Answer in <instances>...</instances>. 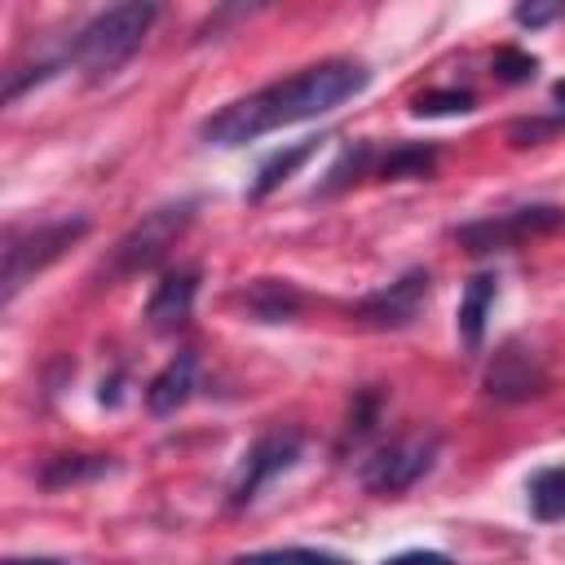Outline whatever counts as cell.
Here are the masks:
<instances>
[{
	"instance_id": "6da1fadb",
	"label": "cell",
	"mask_w": 565,
	"mask_h": 565,
	"mask_svg": "<svg viewBox=\"0 0 565 565\" xmlns=\"http://www.w3.org/2000/svg\"><path fill=\"white\" fill-rule=\"evenodd\" d=\"M371 71L353 57H331V62H318V66H305L300 75H287V79H274L230 106H221L216 115L203 119V141L212 146H243V141H256L274 128H287V124H300V119H318L335 106H344L349 97H358L366 88Z\"/></svg>"
},
{
	"instance_id": "7a4b0ae2",
	"label": "cell",
	"mask_w": 565,
	"mask_h": 565,
	"mask_svg": "<svg viewBox=\"0 0 565 565\" xmlns=\"http://www.w3.org/2000/svg\"><path fill=\"white\" fill-rule=\"evenodd\" d=\"M159 18V9L154 4H110V9H102V13H93L84 26H79V35H75V44H71V62L88 75V79H106V75H115L137 49H141V40H146V31H150V22Z\"/></svg>"
},
{
	"instance_id": "3957f363",
	"label": "cell",
	"mask_w": 565,
	"mask_h": 565,
	"mask_svg": "<svg viewBox=\"0 0 565 565\" xmlns=\"http://www.w3.org/2000/svg\"><path fill=\"white\" fill-rule=\"evenodd\" d=\"M88 234V221L84 216H71V221H40V225H26V230H9L4 234V274H0V296L4 305L22 291L26 278H35L40 269H49L75 238Z\"/></svg>"
},
{
	"instance_id": "277c9868",
	"label": "cell",
	"mask_w": 565,
	"mask_h": 565,
	"mask_svg": "<svg viewBox=\"0 0 565 565\" xmlns=\"http://www.w3.org/2000/svg\"><path fill=\"white\" fill-rule=\"evenodd\" d=\"M190 216H194V203H190V199H185V203H163V207L146 212V216L115 243L106 274H110V278H128V274L150 269V265L181 238V230L190 225Z\"/></svg>"
},
{
	"instance_id": "5b68a950",
	"label": "cell",
	"mask_w": 565,
	"mask_h": 565,
	"mask_svg": "<svg viewBox=\"0 0 565 565\" xmlns=\"http://www.w3.org/2000/svg\"><path fill=\"white\" fill-rule=\"evenodd\" d=\"M433 455H437V437H397L362 463V486L371 494H402L433 468Z\"/></svg>"
},
{
	"instance_id": "8992f818",
	"label": "cell",
	"mask_w": 565,
	"mask_h": 565,
	"mask_svg": "<svg viewBox=\"0 0 565 565\" xmlns=\"http://www.w3.org/2000/svg\"><path fill=\"white\" fill-rule=\"evenodd\" d=\"M556 225H565V212L561 207H516V212H503V216H486V221H472V225H463L459 230V243L468 247V252H503V247H516L521 238H530V234H547V230H556Z\"/></svg>"
},
{
	"instance_id": "52a82bcc",
	"label": "cell",
	"mask_w": 565,
	"mask_h": 565,
	"mask_svg": "<svg viewBox=\"0 0 565 565\" xmlns=\"http://www.w3.org/2000/svg\"><path fill=\"white\" fill-rule=\"evenodd\" d=\"M424 300H428V274L424 269H406L397 282H388V287L371 291L366 300H358L353 313L362 322H371V327H406V322L419 318Z\"/></svg>"
},
{
	"instance_id": "ba28073f",
	"label": "cell",
	"mask_w": 565,
	"mask_h": 565,
	"mask_svg": "<svg viewBox=\"0 0 565 565\" xmlns=\"http://www.w3.org/2000/svg\"><path fill=\"white\" fill-rule=\"evenodd\" d=\"M296 455H300V437L296 433H269V437H260L247 450V463H243V472L234 481V508L252 503L260 486H269L278 472H287L296 463Z\"/></svg>"
},
{
	"instance_id": "9c48e42d",
	"label": "cell",
	"mask_w": 565,
	"mask_h": 565,
	"mask_svg": "<svg viewBox=\"0 0 565 565\" xmlns=\"http://www.w3.org/2000/svg\"><path fill=\"white\" fill-rule=\"evenodd\" d=\"M543 384H547V375H543L539 358L525 353L521 344H503L486 371V393L499 402H525V397L543 393Z\"/></svg>"
},
{
	"instance_id": "30bf717a",
	"label": "cell",
	"mask_w": 565,
	"mask_h": 565,
	"mask_svg": "<svg viewBox=\"0 0 565 565\" xmlns=\"http://www.w3.org/2000/svg\"><path fill=\"white\" fill-rule=\"evenodd\" d=\"M194 291H199V269L163 274V282L146 300V322L154 331H177L190 318V309H194Z\"/></svg>"
},
{
	"instance_id": "8fae6325",
	"label": "cell",
	"mask_w": 565,
	"mask_h": 565,
	"mask_svg": "<svg viewBox=\"0 0 565 565\" xmlns=\"http://www.w3.org/2000/svg\"><path fill=\"white\" fill-rule=\"evenodd\" d=\"M494 296H499V278L494 274H477L468 287H463V300H459V340L468 349L481 344L486 335V318L494 309Z\"/></svg>"
},
{
	"instance_id": "7c38bea8",
	"label": "cell",
	"mask_w": 565,
	"mask_h": 565,
	"mask_svg": "<svg viewBox=\"0 0 565 565\" xmlns=\"http://www.w3.org/2000/svg\"><path fill=\"white\" fill-rule=\"evenodd\" d=\"M190 388H194V358H190V353H177V358L150 380L146 406H150L154 415H172V411L190 397Z\"/></svg>"
},
{
	"instance_id": "4fadbf2b",
	"label": "cell",
	"mask_w": 565,
	"mask_h": 565,
	"mask_svg": "<svg viewBox=\"0 0 565 565\" xmlns=\"http://www.w3.org/2000/svg\"><path fill=\"white\" fill-rule=\"evenodd\" d=\"M243 305L252 318L260 322H287L296 309H300V291L291 282H278V278H260L243 291Z\"/></svg>"
},
{
	"instance_id": "5bb4252c",
	"label": "cell",
	"mask_w": 565,
	"mask_h": 565,
	"mask_svg": "<svg viewBox=\"0 0 565 565\" xmlns=\"http://www.w3.org/2000/svg\"><path fill=\"white\" fill-rule=\"evenodd\" d=\"M530 494V512L539 521H565V463H552V468H539L525 486Z\"/></svg>"
},
{
	"instance_id": "9a60e30c",
	"label": "cell",
	"mask_w": 565,
	"mask_h": 565,
	"mask_svg": "<svg viewBox=\"0 0 565 565\" xmlns=\"http://www.w3.org/2000/svg\"><path fill=\"white\" fill-rule=\"evenodd\" d=\"M318 150V141H300V146H291V150H278L274 159H265L260 163V172H256V185H252V199H265L274 185H282L309 154Z\"/></svg>"
},
{
	"instance_id": "2e32d148",
	"label": "cell",
	"mask_w": 565,
	"mask_h": 565,
	"mask_svg": "<svg viewBox=\"0 0 565 565\" xmlns=\"http://www.w3.org/2000/svg\"><path fill=\"white\" fill-rule=\"evenodd\" d=\"M234 565H353L340 552H322V547H269V552H247L234 556Z\"/></svg>"
},
{
	"instance_id": "e0dca14e",
	"label": "cell",
	"mask_w": 565,
	"mask_h": 565,
	"mask_svg": "<svg viewBox=\"0 0 565 565\" xmlns=\"http://www.w3.org/2000/svg\"><path fill=\"white\" fill-rule=\"evenodd\" d=\"M433 168V150L428 146H397L388 159H384V177L402 181V177H424Z\"/></svg>"
},
{
	"instance_id": "ac0fdd59",
	"label": "cell",
	"mask_w": 565,
	"mask_h": 565,
	"mask_svg": "<svg viewBox=\"0 0 565 565\" xmlns=\"http://www.w3.org/2000/svg\"><path fill=\"white\" fill-rule=\"evenodd\" d=\"M415 115H463V110H472V93H459V88H437V93H419L415 97V106H411Z\"/></svg>"
},
{
	"instance_id": "d6986e66",
	"label": "cell",
	"mask_w": 565,
	"mask_h": 565,
	"mask_svg": "<svg viewBox=\"0 0 565 565\" xmlns=\"http://www.w3.org/2000/svg\"><path fill=\"white\" fill-rule=\"evenodd\" d=\"M84 459L88 455H62V459H53L44 468V486H66V481H79V477H93V472L106 468V459H93V463H84Z\"/></svg>"
},
{
	"instance_id": "ffe728a7",
	"label": "cell",
	"mask_w": 565,
	"mask_h": 565,
	"mask_svg": "<svg viewBox=\"0 0 565 565\" xmlns=\"http://www.w3.org/2000/svg\"><path fill=\"white\" fill-rule=\"evenodd\" d=\"M534 57L530 53H521V49H499L494 53V75L503 79V84H521V79H530L534 75Z\"/></svg>"
},
{
	"instance_id": "44dd1931",
	"label": "cell",
	"mask_w": 565,
	"mask_h": 565,
	"mask_svg": "<svg viewBox=\"0 0 565 565\" xmlns=\"http://www.w3.org/2000/svg\"><path fill=\"white\" fill-rule=\"evenodd\" d=\"M561 13H565L561 4H516V22L521 26H543V22L561 18Z\"/></svg>"
},
{
	"instance_id": "7402d4cb",
	"label": "cell",
	"mask_w": 565,
	"mask_h": 565,
	"mask_svg": "<svg viewBox=\"0 0 565 565\" xmlns=\"http://www.w3.org/2000/svg\"><path fill=\"white\" fill-rule=\"evenodd\" d=\"M384 565H455L446 552H424V547H415V552H397V556H388Z\"/></svg>"
},
{
	"instance_id": "603a6c76",
	"label": "cell",
	"mask_w": 565,
	"mask_h": 565,
	"mask_svg": "<svg viewBox=\"0 0 565 565\" xmlns=\"http://www.w3.org/2000/svg\"><path fill=\"white\" fill-rule=\"evenodd\" d=\"M4 565H71V561H57V556H9Z\"/></svg>"
},
{
	"instance_id": "cb8c5ba5",
	"label": "cell",
	"mask_w": 565,
	"mask_h": 565,
	"mask_svg": "<svg viewBox=\"0 0 565 565\" xmlns=\"http://www.w3.org/2000/svg\"><path fill=\"white\" fill-rule=\"evenodd\" d=\"M552 102L565 110V79H556V84H552Z\"/></svg>"
}]
</instances>
